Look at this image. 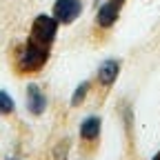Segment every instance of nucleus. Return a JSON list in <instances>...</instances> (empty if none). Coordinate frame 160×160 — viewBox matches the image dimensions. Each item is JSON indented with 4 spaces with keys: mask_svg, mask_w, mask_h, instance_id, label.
Returning <instances> with one entry per match:
<instances>
[{
    "mask_svg": "<svg viewBox=\"0 0 160 160\" xmlns=\"http://www.w3.org/2000/svg\"><path fill=\"white\" fill-rule=\"evenodd\" d=\"M27 109L33 116H42L47 109V96L38 85H29L27 87Z\"/></svg>",
    "mask_w": 160,
    "mask_h": 160,
    "instance_id": "obj_5",
    "label": "nucleus"
},
{
    "mask_svg": "<svg viewBox=\"0 0 160 160\" xmlns=\"http://www.w3.org/2000/svg\"><path fill=\"white\" fill-rule=\"evenodd\" d=\"M82 13V0H56L53 2V18L60 25H71Z\"/></svg>",
    "mask_w": 160,
    "mask_h": 160,
    "instance_id": "obj_3",
    "label": "nucleus"
},
{
    "mask_svg": "<svg viewBox=\"0 0 160 160\" xmlns=\"http://www.w3.org/2000/svg\"><path fill=\"white\" fill-rule=\"evenodd\" d=\"M89 89H91V82L89 80H82L76 89H73V93H71V107H80L85 102V98L89 96Z\"/></svg>",
    "mask_w": 160,
    "mask_h": 160,
    "instance_id": "obj_8",
    "label": "nucleus"
},
{
    "mask_svg": "<svg viewBox=\"0 0 160 160\" xmlns=\"http://www.w3.org/2000/svg\"><path fill=\"white\" fill-rule=\"evenodd\" d=\"M111 2H116L118 7H125V2H127V0H111Z\"/></svg>",
    "mask_w": 160,
    "mask_h": 160,
    "instance_id": "obj_11",
    "label": "nucleus"
},
{
    "mask_svg": "<svg viewBox=\"0 0 160 160\" xmlns=\"http://www.w3.org/2000/svg\"><path fill=\"white\" fill-rule=\"evenodd\" d=\"M11 160H13V158H11Z\"/></svg>",
    "mask_w": 160,
    "mask_h": 160,
    "instance_id": "obj_14",
    "label": "nucleus"
},
{
    "mask_svg": "<svg viewBox=\"0 0 160 160\" xmlns=\"http://www.w3.org/2000/svg\"><path fill=\"white\" fill-rule=\"evenodd\" d=\"M67 151H69V140H62L58 147H56V160H67Z\"/></svg>",
    "mask_w": 160,
    "mask_h": 160,
    "instance_id": "obj_10",
    "label": "nucleus"
},
{
    "mask_svg": "<svg viewBox=\"0 0 160 160\" xmlns=\"http://www.w3.org/2000/svg\"><path fill=\"white\" fill-rule=\"evenodd\" d=\"M120 9L122 7H118L116 2H111V0H107V2H102L98 7L96 11V25L100 29H109L118 22V18H120Z\"/></svg>",
    "mask_w": 160,
    "mask_h": 160,
    "instance_id": "obj_4",
    "label": "nucleus"
},
{
    "mask_svg": "<svg viewBox=\"0 0 160 160\" xmlns=\"http://www.w3.org/2000/svg\"><path fill=\"white\" fill-rule=\"evenodd\" d=\"M16 111V102H13V98L5 91V89H0V116H9Z\"/></svg>",
    "mask_w": 160,
    "mask_h": 160,
    "instance_id": "obj_9",
    "label": "nucleus"
},
{
    "mask_svg": "<svg viewBox=\"0 0 160 160\" xmlns=\"http://www.w3.org/2000/svg\"><path fill=\"white\" fill-rule=\"evenodd\" d=\"M151 160H160V151H158V153H156V156H153Z\"/></svg>",
    "mask_w": 160,
    "mask_h": 160,
    "instance_id": "obj_12",
    "label": "nucleus"
},
{
    "mask_svg": "<svg viewBox=\"0 0 160 160\" xmlns=\"http://www.w3.org/2000/svg\"><path fill=\"white\" fill-rule=\"evenodd\" d=\"M120 76V60L116 58H107L102 65L98 67V82L102 87H111Z\"/></svg>",
    "mask_w": 160,
    "mask_h": 160,
    "instance_id": "obj_6",
    "label": "nucleus"
},
{
    "mask_svg": "<svg viewBox=\"0 0 160 160\" xmlns=\"http://www.w3.org/2000/svg\"><path fill=\"white\" fill-rule=\"evenodd\" d=\"M93 2H96V5H98V2H100V0H93Z\"/></svg>",
    "mask_w": 160,
    "mask_h": 160,
    "instance_id": "obj_13",
    "label": "nucleus"
},
{
    "mask_svg": "<svg viewBox=\"0 0 160 160\" xmlns=\"http://www.w3.org/2000/svg\"><path fill=\"white\" fill-rule=\"evenodd\" d=\"M100 129H102V120L98 116H87L82 122H80V138L85 142H93L100 138Z\"/></svg>",
    "mask_w": 160,
    "mask_h": 160,
    "instance_id": "obj_7",
    "label": "nucleus"
},
{
    "mask_svg": "<svg viewBox=\"0 0 160 160\" xmlns=\"http://www.w3.org/2000/svg\"><path fill=\"white\" fill-rule=\"evenodd\" d=\"M49 53H51L49 47H42V45H38V42H33V40L27 38V42L20 47V51L16 56V69H18V73H38L40 69L47 65Z\"/></svg>",
    "mask_w": 160,
    "mask_h": 160,
    "instance_id": "obj_1",
    "label": "nucleus"
},
{
    "mask_svg": "<svg viewBox=\"0 0 160 160\" xmlns=\"http://www.w3.org/2000/svg\"><path fill=\"white\" fill-rule=\"evenodd\" d=\"M58 27L60 22L49 16V13H40L33 18V22H31V29H29V40H33V42L38 45H42V47H53L56 42V38H58Z\"/></svg>",
    "mask_w": 160,
    "mask_h": 160,
    "instance_id": "obj_2",
    "label": "nucleus"
}]
</instances>
